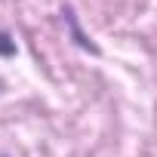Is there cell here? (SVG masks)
Returning a JSON list of instances; mask_svg holds the SVG:
<instances>
[{
	"mask_svg": "<svg viewBox=\"0 0 157 157\" xmlns=\"http://www.w3.org/2000/svg\"><path fill=\"white\" fill-rule=\"evenodd\" d=\"M65 19H68V28H71V34H74V40H77V43H80L83 49H96V46L90 43V37H86V34H83L80 28H77V22H74V16H71V13H68Z\"/></svg>",
	"mask_w": 157,
	"mask_h": 157,
	"instance_id": "1",
	"label": "cell"
},
{
	"mask_svg": "<svg viewBox=\"0 0 157 157\" xmlns=\"http://www.w3.org/2000/svg\"><path fill=\"white\" fill-rule=\"evenodd\" d=\"M0 56H3V59H13L16 56V40L6 31H0Z\"/></svg>",
	"mask_w": 157,
	"mask_h": 157,
	"instance_id": "2",
	"label": "cell"
}]
</instances>
